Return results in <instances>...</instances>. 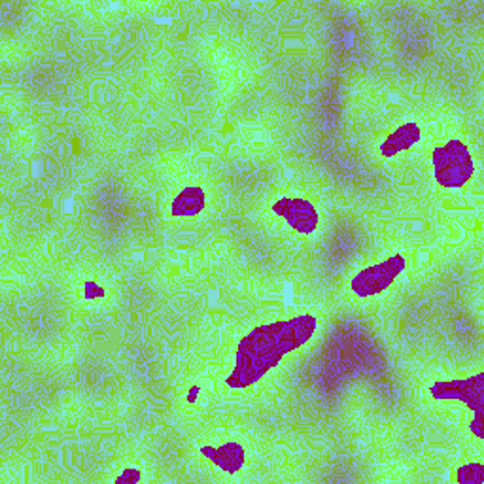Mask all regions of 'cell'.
<instances>
[{
  "label": "cell",
  "mask_w": 484,
  "mask_h": 484,
  "mask_svg": "<svg viewBox=\"0 0 484 484\" xmlns=\"http://www.w3.org/2000/svg\"><path fill=\"white\" fill-rule=\"evenodd\" d=\"M402 269H403V261H399V258L388 260L381 265H375L367 270H362L360 275L354 279L352 288L357 296H362V298L375 296V293L383 291Z\"/></svg>",
  "instance_id": "obj_2"
},
{
  "label": "cell",
  "mask_w": 484,
  "mask_h": 484,
  "mask_svg": "<svg viewBox=\"0 0 484 484\" xmlns=\"http://www.w3.org/2000/svg\"><path fill=\"white\" fill-rule=\"evenodd\" d=\"M203 194L197 187H187L185 192H182L175 203H173V213L176 216H192L197 214L203 208Z\"/></svg>",
  "instance_id": "obj_4"
},
{
  "label": "cell",
  "mask_w": 484,
  "mask_h": 484,
  "mask_svg": "<svg viewBox=\"0 0 484 484\" xmlns=\"http://www.w3.org/2000/svg\"><path fill=\"white\" fill-rule=\"evenodd\" d=\"M275 213L301 233H310L318 222L317 210L305 199H282L275 206Z\"/></svg>",
  "instance_id": "obj_3"
},
{
  "label": "cell",
  "mask_w": 484,
  "mask_h": 484,
  "mask_svg": "<svg viewBox=\"0 0 484 484\" xmlns=\"http://www.w3.org/2000/svg\"><path fill=\"white\" fill-rule=\"evenodd\" d=\"M416 138H418V131L414 125H405V128H402L395 135H392V138H388L383 150L386 156L397 154L399 150H405L409 148V146H413Z\"/></svg>",
  "instance_id": "obj_5"
},
{
  "label": "cell",
  "mask_w": 484,
  "mask_h": 484,
  "mask_svg": "<svg viewBox=\"0 0 484 484\" xmlns=\"http://www.w3.org/2000/svg\"><path fill=\"white\" fill-rule=\"evenodd\" d=\"M435 165L437 180L449 187L461 185L471 176V157L461 144H449L441 150L435 156Z\"/></svg>",
  "instance_id": "obj_1"
}]
</instances>
